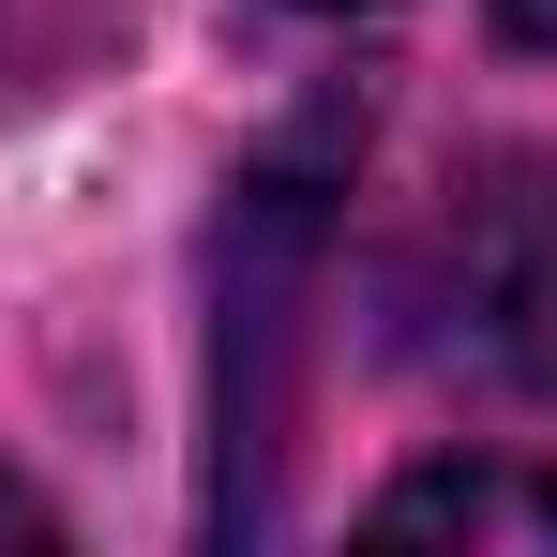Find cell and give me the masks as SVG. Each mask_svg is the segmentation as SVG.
I'll return each mask as SVG.
<instances>
[{"label":"cell","mask_w":557,"mask_h":557,"mask_svg":"<svg viewBox=\"0 0 557 557\" xmlns=\"http://www.w3.org/2000/svg\"><path fill=\"white\" fill-rule=\"evenodd\" d=\"M392 347L453 392H557V151H482L392 257Z\"/></svg>","instance_id":"1"},{"label":"cell","mask_w":557,"mask_h":557,"mask_svg":"<svg viewBox=\"0 0 557 557\" xmlns=\"http://www.w3.org/2000/svg\"><path fill=\"white\" fill-rule=\"evenodd\" d=\"M376 543H557V467H422L376 497Z\"/></svg>","instance_id":"2"},{"label":"cell","mask_w":557,"mask_h":557,"mask_svg":"<svg viewBox=\"0 0 557 557\" xmlns=\"http://www.w3.org/2000/svg\"><path fill=\"white\" fill-rule=\"evenodd\" d=\"M0 528H15V543H46V497H15V482H0Z\"/></svg>","instance_id":"3"},{"label":"cell","mask_w":557,"mask_h":557,"mask_svg":"<svg viewBox=\"0 0 557 557\" xmlns=\"http://www.w3.org/2000/svg\"><path fill=\"white\" fill-rule=\"evenodd\" d=\"M301 15H362V0H301Z\"/></svg>","instance_id":"4"}]
</instances>
